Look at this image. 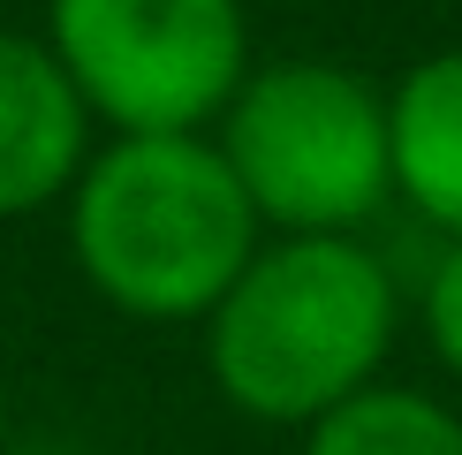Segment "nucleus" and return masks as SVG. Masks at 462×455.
Listing matches in <instances>:
<instances>
[{"label":"nucleus","mask_w":462,"mask_h":455,"mask_svg":"<svg viewBox=\"0 0 462 455\" xmlns=\"http://www.w3.org/2000/svg\"><path fill=\"white\" fill-rule=\"evenodd\" d=\"M220 160L258 220L288 236H349L394 190L387 99L334 61L250 69L220 114Z\"/></svg>","instance_id":"3"},{"label":"nucleus","mask_w":462,"mask_h":455,"mask_svg":"<svg viewBox=\"0 0 462 455\" xmlns=\"http://www.w3.org/2000/svg\"><path fill=\"white\" fill-rule=\"evenodd\" d=\"M46 46L114 137H198L250 76L243 0H46Z\"/></svg>","instance_id":"4"},{"label":"nucleus","mask_w":462,"mask_h":455,"mask_svg":"<svg viewBox=\"0 0 462 455\" xmlns=\"http://www.w3.org/2000/svg\"><path fill=\"white\" fill-rule=\"evenodd\" d=\"M84 281L129 319H205L258 251V213L205 137H114L69 190Z\"/></svg>","instance_id":"2"},{"label":"nucleus","mask_w":462,"mask_h":455,"mask_svg":"<svg viewBox=\"0 0 462 455\" xmlns=\"http://www.w3.org/2000/svg\"><path fill=\"white\" fill-rule=\"evenodd\" d=\"M387 167L402 198L462 243V46L417 61L387 91Z\"/></svg>","instance_id":"6"},{"label":"nucleus","mask_w":462,"mask_h":455,"mask_svg":"<svg viewBox=\"0 0 462 455\" xmlns=\"http://www.w3.org/2000/svg\"><path fill=\"white\" fill-rule=\"evenodd\" d=\"M425 334H432L439 365L462 372V243H448V251H439L432 281H425Z\"/></svg>","instance_id":"8"},{"label":"nucleus","mask_w":462,"mask_h":455,"mask_svg":"<svg viewBox=\"0 0 462 455\" xmlns=\"http://www.w3.org/2000/svg\"><path fill=\"white\" fill-rule=\"evenodd\" d=\"M91 160V114L46 38L0 31V220L69 198Z\"/></svg>","instance_id":"5"},{"label":"nucleus","mask_w":462,"mask_h":455,"mask_svg":"<svg viewBox=\"0 0 462 455\" xmlns=\"http://www.w3.org/2000/svg\"><path fill=\"white\" fill-rule=\"evenodd\" d=\"M394 341V281L356 236L258 243L213 311L205 357L220 395L265 425H319L372 387Z\"/></svg>","instance_id":"1"},{"label":"nucleus","mask_w":462,"mask_h":455,"mask_svg":"<svg viewBox=\"0 0 462 455\" xmlns=\"http://www.w3.org/2000/svg\"><path fill=\"white\" fill-rule=\"evenodd\" d=\"M303 455H462V417L417 387H364L319 417Z\"/></svg>","instance_id":"7"}]
</instances>
